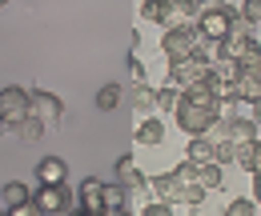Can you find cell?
I'll return each instance as SVG.
<instances>
[{"label":"cell","mask_w":261,"mask_h":216,"mask_svg":"<svg viewBox=\"0 0 261 216\" xmlns=\"http://www.w3.org/2000/svg\"><path fill=\"white\" fill-rule=\"evenodd\" d=\"M33 200H36V212H48V216L81 212V196L68 192V180H61V184H36Z\"/></svg>","instance_id":"6da1fadb"},{"label":"cell","mask_w":261,"mask_h":216,"mask_svg":"<svg viewBox=\"0 0 261 216\" xmlns=\"http://www.w3.org/2000/svg\"><path fill=\"white\" fill-rule=\"evenodd\" d=\"M209 72H213V60L209 56H181V60H169V84H177V88H189V84H201V80H209Z\"/></svg>","instance_id":"7a4b0ae2"},{"label":"cell","mask_w":261,"mask_h":216,"mask_svg":"<svg viewBox=\"0 0 261 216\" xmlns=\"http://www.w3.org/2000/svg\"><path fill=\"white\" fill-rule=\"evenodd\" d=\"M193 52H197V28L193 24H165V36H161L165 60H181V56H193Z\"/></svg>","instance_id":"3957f363"},{"label":"cell","mask_w":261,"mask_h":216,"mask_svg":"<svg viewBox=\"0 0 261 216\" xmlns=\"http://www.w3.org/2000/svg\"><path fill=\"white\" fill-rule=\"evenodd\" d=\"M29 88H20V84H8V88H0V124L4 128H16V124L29 116Z\"/></svg>","instance_id":"277c9868"},{"label":"cell","mask_w":261,"mask_h":216,"mask_svg":"<svg viewBox=\"0 0 261 216\" xmlns=\"http://www.w3.org/2000/svg\"><path fill=\"white\" fill-rule=\"evenodd\" d=\"M29 112H33V116H40L48 128H57V124L65 120V100H61L57 92L33 88V96H29Z\"/></svg>","instance_id":"5b68a950"},{"label":"cell","mask_w":261,"mask_h":216,"mask_svg":"<svg viewBox=\"0 0 261 216\" xmlns=\"http://www.w3.org/2000/svg\"><path fill=\"white\" fill-rule=\"evenodd\" d=\"M177 124H181V132H189V136H197V132H205L209 128V120L217 116V112H209V108H201V104H193V100H185L181 96V104H177Z\"/></svg>","instance_id":"8992f818"},{"label":"cell","mask_w":261,"mask_h":216,"mask_svg":"<svg viewBox=\"0 0 261 216\" xmlns=\"http://www.w3.org/2000/svg\"><path fill=\"white\" fill-rule=\"evenodd\" d=\"M117 180L129 188V212H133V196H149V176L137 168L133 156H121V160H117Z\"/></svg>","instance_id":"52a82bcc"},{"label":"cell","mask_w":261,"mask_h":216,"mask_svg":"<svg viewBox=\"0 0 261 216\" xmlns=\"http://www.w3.org/2000/svg\"><path fill=\"white\" fill-rule=\"evenodd\" d=\"M229 20H233V8H229V4H221V8H201L197 32H201V36H217V40H225V36H229Z\"/></svg>","instance_id":"ba28073f"},{"label":"cell","mask_w":261,"mask_h":216,"mask_svg":"<svg viewBox=\"0 0 261 216\" xmlns=\"http://www.w3.org/2000/svg\"><path fill=\"white\" fill-rule=\"evenodd\" d=\"M100 208H105V216H121V212H129V188L121 184H105L100 188Z\"/></svg>","instance_id":"9c48e42d"},{"label":"cell","mask_w":261,"mask_h":216,"mask_svg":"<svg viewBox=\"0 0 261 216\" xmlns=\"http://www.w3.org/2000/svg\"><path fill=\"white\" fill-rule=\"evenodd\" d=\"M100 180L97 176H85V180H81V188H76V196H81V212L85 216H100L105 212V208H100Z\"/></svg>","instance_id":"30bf717a"},{"label":"cell","mask_w":261,"mask_h":216,"mask_svg":"<svg viewBox=\"0 0 261 216\" xmlns=\"http://www.w3.org/2000/svg\"><path fill=\"white\" fill-rule=\"evenodd\" d=\"M237 96H241L245 104L261 100V64H253V68H241V72H237Z\"/></svg>","instance_id":"8fae6325"},{"label":"cell","mask_w":261,"mask_h":216,"mask_svg":"<svg viewBox=\"0 0 261 216\" xmlns=\"http://www.w3.org/2000/svg\"><path fill=\"white\" fill-rule=\"evenodd\" d=\"M61 180H68V164L61 156H44L36 164V184H61Z\"/></svg>","instance_id":"7c38bea8"},{"label":"cell","mask_w":261,"mask_h":216,"mask_svg":"<svg viewBox=\"0 0 261 216\" xmlns=\"http://www.w3.org/2000/svg\"><path fill=\"white\" fill-rule=\"evenodd\" d=\"M233 164L237 168H245V172H253L261 164V140L253 136V140H241V144H233Z\"/></svg>","instance_id":"4fadbf2b"},{"label":"cell","mask_w":261,"mask_h":216,"mask_svg":"<svg viewBox=\"0 0 261 216\" xmlns=\"http://www.w3.org/2000/svg\"><path fill=\"white\" fill-rule=\"evenodd\" d=\"M181 96H185V100H193V104H201V108H209V112H221V100H217V92L209 88V80L181 88Z\"/></svg>","instance_id":"5bb4252c"},{"label":"cell","mask_w":261,"mask_h":216,"mask_svg":"<svg viewBox=\"0 0 261 216\" xmlns=\"http://www.w3.org/2000/svg\"><path fill=\"white\" fill-rule=\"evenodd\" d=\"M141 20H149V24H173V0H145L141 4Z\"/></svg>","instance_id":"9a60e30c"},{"label":"cell","mask_w":261,"mask_h":216,"mask_svg":"<svg viewBox=\"0 0 261 216\" xmlns=\"http://www.w3.org/2000/svg\"><path fill=\"white\" fill-rule=\"evenodd\" d=\"M197 180L205 192H217V188L225 184V168H221V160H205V164H197Z\"/></svg>","instance_id":"2e32d148"},{"label":"cell","mask_w":261,"mask_h":216,"mask_svg":"<svg viewBox=\"0 0 261 216\" xmlns=\"http://www.w3.org/2000/svg\"><path fill=\"white\" fill-rule=\"evenodd\" d=\"M137 144H145V148H157V144H165V120H157V116L141 120V128H137Z\"/></svg>","instance_id":"e0dca14e"},{"label":"cell","mask_w":261,"mask_h":216,"mask_svg":"<svg viewBox=\"0 0 261 216\" xmlns=\"http://www.w3.org/2000/svg\"><path fill=\"white\" fill-rule=\"evenodd\" d=\"M12 132H16V136H20L24 144H36V140H44V136H48V124L40 120V116H33V112H29V116L16 124Z\"/></svg>","instance_id":"ac0fdd59"},{"label":"cell","mask_w":261,"mask_h":216,"mask_svg":"<svg viewBox=\"0 0 261 216\" xmlns=\"http://www.w3.org/2000/svg\"><path fill=\"white\" fill-rule=\"evenodd\" d=\"M133 108H137L141 116H153V112H157V88H149L145 80H137V84H133Z\"/></svg>","instance_id":"d6986e66"},{"label":"cell","mask_w":261,"mask_h":216,"mask_svg":"<svg viewBox=\"0 0 261 216\" xmlns=\"http://www.w3.org/2000/svg\"><path fill=\"white\" fill-rule=\"evenodd\" d=\"M253 136H257V120H253V116H241V112L229 116V140H233V144L253 140Z\"/></svg>","instance_id":"ffe728a7"},{"label":"cell","mask_w":261,"mask_h":216,"mask_svg":"<svg viewBox=\"0 0 261 216\" xmlns=\"http://www.w3.org/2000/svg\"><path fill=\"white\" fill-rule=\"evenodd\" d=\"M177 176L173 172H161V176H149V196H157V200H173L177 196Z\"/></svg>","instance_id":"44dd1931"},{"label":"cell","mask_w":261,"mask_h":216,"mask_svg":"<svg viewBox=\"0 0 261 216\" xmlns=\"http://www.w3.org/2000/svg\"><path fill=\"white\" fill-rule=\"evenodd\" d=\"M185 156L189 160H197V164H205V160H213V140L209 136H189V144H185Z\"/></svg>","instance_id":"7402d4cb"},{"label":"cell","mask_w":261,"mask_h":216,"mask_svg":"<svg viewBox=\"0 0 261 216\" xmlns=\"http://www.w3.org/2000/svg\"><path fill=\"white\" fill-rule=\"evenodd\" d=\"M177 104H181V88H177V84L157 88V112H161V116H173V112H177Z\"/></svg>","instance_id":"603a6c76"},{"label":"cell","mask_w":261,"mask_h":216,"mask_svg":"<svg viewBox=\"0 0 261 216\" xmlns=\"http://www.w3.org/2000/svg\"><path fill=\"white\" fill-rule=\"evenodd\" d=\"M0 196H4V212H12V208H16V204H24L33 192H29V184H20V180H8Z\"/></svg>","instance_id":"cb8c5ba5"},{"label":"cell","mask_w":261,"mask_h":216,"mask_svg":"<svg viewBox=\"0 0 261 216\" xmlns=\"http://www.w3.org/2000/svg\"><path fill=\"white\" fill-rule=\"evenodd\" d=\"M201 4L197 0H173V24H197Z\"/></svg>","instance_id":"d4e9b609"},{"label":"cell","mask_w":261,"mask_h":216,"mask_svg":"<svg viewBox=\"0 0 261 216\" xmlns=\"http://www.w3.org/2000/svg\"><path fill=\"white\" fill-rule=\"evenodd\" d=\"M121 84H105V88H100L97 92V108L100 112H113V108H117V104H121Z\"/></svg>","instance_id":"484cf974"},{"label":"cell","mask_w":261,"mask_h":216,"mask_svg":"<svg viewBox=\"0 0 261 216\" xmlns=\"http://www.w3.org/2000/svg\"><path fill=\"white\" fill-rule=\"evenodd\" d=\"M257 212H261V204L249 200V196H237V200L225 204V216H257Z\"/></svg>","instance_id":"4316f807"},{"label":"cell","mask_w":261,"mask_h":216,"mask_svg":"<svg viewBox=\"0 0 261 216\" xmlns=\"http://www.w3.org/2000/svg\"><path fill=\"white\" fill-rule=\"evenodd\" d=\"M173 176H177V184H181V188H185V184H201V180H197V160H189V156L173 168Z\"/></svg>","instance_id":"83f0119b"},{"label":"cell","mask_w":261,"mask_h":216,"mask_svg":"<svg viewBox=\"0 0 261 216\" xmlns=\"http://www.w3.org/2000/svg\"><path fill=\"white\" fill-rule=\"evenodd\" d=\"M229 36H257V24L253 20H245L237 8H233V20H229Z\"/></svg>","instance_id":"f1b7e54d"},{"label":"cell","mask_w":261,"mask_h":216,"mask_svg":"<svg viewBox=\"0 0 261 216\" xmlns=\"http://www.w3.org/2000/svg\"><path fill=\"white\" fill-rule=\"evenodd\" d=\"M141 216H173V200H157V196H153V200L141 208Z\"/></svg>","instance_id":"f546056e"},{"label":"cell","mask_w":261,"mask_h":216,"mask_svg":"<svg viewBox=\"0 0 261 216\" xmlns=\"http://www.w3.org/2000/svg\"><path fill=\"white\" fill-rule=\"evenodd\" d=\"M237 12H241L245 20H253V24H261V0H241V4H237Z\"/></svg>","instance_id":"4dcf8cb0"},{"label":"cell","mask_w":261,"mask_h":216,"mask_svg":"<svg viewBox=\"0 0 261 216\" xmlns=\"http://www.w3.org/2000/svg\"><path fill=\"white\" fill-rule=\"evenodd\" d=\"M129 72H133V84H137V80H145V72H149V68H145V60H141L137 52H129Z\"/></svg>","instance_id":"1f68e13d"},{"label":"cell","mask_w":261,"mask_h":216,"mask_svg":"<svg viewBox=\"0 0 261 216\" xmlns=\"http://www.w3.org/2000/svg\"><path fill=\"white\" fill-rule=\"evenodd\" d=\"M33 212H36V200H33V196H29L24 204H16V208H12V216H33Z\"/></svg>","instance_id":"d6a6232c"},{"label":"cell","mask_w":261,"mask_h":216,"mask_svg":"<svg viewBox=\"0 0 261 216\" xmlns=\"http://www.w3.org/2000/svg\"><path fill=\"white\" fill-rule=\"evenodd\" d=\"M249 176H253V200L261 204V164L253 168V172H249Z\"/></svg>","instance_id":"836d02e7"},{"label":"cell","mask_w":261,"mask_h":216,"mask_svg":"<svg viewBox=\"0 0 261 216\" xmlns=\"http://www.w3.org/2000/svg\"><path fill=\"white\" fill-rule=\"evenodd\" d=\"M249 116H253V120L261 124V100H253V104H249Z\"/></svg>","instance_id":"e575fe53"},{"label":"cell","mask_w":261,"mask_h":216,"mask_svg":"<svg viewBox=\"0 0 261 216\" xmlns=\"http://www.w3.org/2000/svg\"><path fill=\"white\" fill-rule=\"evenodd\" d=\"M197 4H201V8H221L225 0H197Z\"/></svg>","instance_id":"d590c367"},{"label":"cell","mask_w":261,"mask_h":216,"mask_svg":"<svg viewBox=\"0 0 261 216\" xmlns=\"http://www.w3.org/2000/svg\"><path fill=\"white\" fill-rule=\"evenodd\" d=\"M4 4H8V0H0V8H4Z\"/></svg>","instance_id":"8d00e7d4"}]
</instances>
